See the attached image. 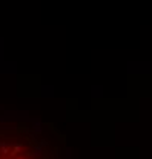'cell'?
Instances as JSON below:
<instances>
[{
	"label": "cell",
	"instance_id": "6da1fadb",
	"mask_svg": "<svg viewBox=\"0 0 152 159\" xmlns=\"http://www.w3.org/2000/svg\"><path fill=\"white\" fill-rule=\"evenodd\" d=\"M45 156L43 142L26 145L23 139L0 138V159H45Z\"/></svg>",
	"mask_w": 152,
	"mask_h": 159
}]
</instances>
